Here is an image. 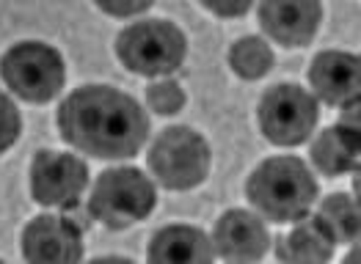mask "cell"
Masks as SVG:
<instances>
[{"label":"cell","mask_w":361,"mask_h":264,"mask_svg":"<svg viewBox=\"0 0 361 264\" xmlns=\"http://www.w3.org/2000/svg\"><path fill=\"white\" fill-rule=\"evenodd\" d=\"M61 138L99 160H124L144 146L149 118L141 105L111 86H83L59 108Z\"/></svg>","instance_id":"1"},{"label":"cell","mask_w":361,"mask_h":264,"mask_svg":"<svg viewBox=\"0 0 361 264\" xmlns=\"http://www.w3.org/2000/svg\"><path fill=\"white\" fill-rule=\"evenodd\" d=\"M248 201L271 223H298L317 201V179L298 157H271L245 182Z\"/></svg>","instance_id":"2"},{"label":"cell","mask_w":361,"mask_h":264,"mask_svg":"<svg viewBox=\"0 0 361 264\" xmlns=\"http://www.w3.org/2000/svg\"><path fill=\"white\" fill-rule=\"evenodd\" d=\"M157 204V193L149 176L138 168H111L94 182L89 212L108 229H127L144 220Z\"/></svg>","instance_id":"3"},{"label":"cell","mask_w":361,"mask_h":264,"mask_svg":"<svg viewBox=\"0 0 361 264\" xmlns=\"http://www.w3.org/2000/svg\"><path fill=\"white\" fill-rule=\"evenodd\" d=\"M188 53L185 33L169 20H147L124 28L116 39V56L135 75H171Z\"/></svg>","instance_id":"4"},{"label":"cell","mask_w":361,"mask_h":264,"mask_svg":"<svg viewBox=\"0 0 361 264\" xmlns=\"http://www.w3.org/2000/svg\"><path fill=\"white\" fill-rule=\"evenodd\" d=\"M149 168L166 190H190L210 174V146L190 127H169L152 144Z\"/></svg>","instance_id":"5"},{"label":"cell","mask_w":361,"mask_h":264,"mask_svg":"<svg viewBox=\"0 0 361 264\" xmlns=\"http://www.w3.org/2000/svg\"><path fill=\"white\" fill-rule=\"evenodd\" d=\"M3 83L25 102H50L63 86L66 66L56 47L44 42L14 44L0 58Z\"/></svg>","instance_id":"6"},{"label":"cell","mask_w":361,"mask_h":264,"mask_svg":"<svg viewBox=\"0 0 361 264\" xmlns=\"http://www.w3.org/2000/svg\"><path fill=\"white\" fill-rule=\"evenodd\" d=\"M317 99L295 83L273 86L259 102V127L276 146H298L317 127Z\"/></svg>","instance_id":"7"},{"label":"cell","mask_w":361,"mask_h":264,"mask_svg":"<svg viewBox=\"0 0 361 264\" xmlns=\"http://www.w3.org/2000/svg\"><path fill=\"white\" fill-rule=\"evenodd\" d=\"M89 184L83 160L61 151H39L30 163V196L44 206H72Z\"/></svg>","instance_id":"8"},{"label":"cell","mask_w":361,"mask_h":264,"mask_svg":"<svg viewBox=\"0 0 361 264\" xmlns=\"http://www.w3.org/2000/svg\"><path fill=\"white\" fill-rule=\"evenodd\" d=\"M23 256L28 264H80L83 232L66 215H39L23 232Z\"/></svg>","instance_id":"9"},{"label":"cell","mask_w":361,"mask_h":264,"mask_svg":"<svg viewBox=\"0 0 361 264\" xmlns=\"http://www.w3.org/2000/svg\"><path fill=\"white\" fill-rule=\"evenodd\" d=\"M215 251L232 264H254L259 262L271 245V234L265 223L245 212V209H229L221 215L212 232Z\"/></svg>","instance_id":"10"},{"label":"cell","mask_w":361,"mask_h":264,"mask_svg":"<svg viewBox=\"0 0 361 264\" xmlns=\"http://www.w3.org/2000/svg\"><path fill=\"white\" fill-rule=\"evenodd\" d=\"M309 83L314 94L329 105H348L359 99L361 61L353 53L326 50L317 53L309 66Z\"/></svg>","instance_id":"11"},{"label":"cell","mask_w":361,"mask_h":264,"mask_svg":"<svg viewBox=\"0 0 361 264\" xmlns=\"http://www.w3.org/2000/svg\"><path fill=\"white\" fill-rule=\"evenodd\" d=\"M323 20V6L314 0L303 3H276L268 0L259 6L262 30L284 47H303L314 39Z\"/></svg>","instance_id":"12"},{"label":"cell","mask_w":361,"mask_h":264,"mask_svg":"<svg viewBox=\"0 0 361 264\" xmlns=\"http://www.w3.org/2000/svg\"><path fill=\"white\" fill-rule=\"evenodd\" d=\"M149 264H212V242L202 229L166 226L152 237Z\"/></svg>","instance_id":"13"},{"label":"cell","mask_w":361,"mask_h":264,"mask_svg":"<svg viewBox=\"0 0 361 264\" xmlns=\"http://www.w3.org/2000/svg\"><path fill=\"white\" fill-rule=\"evenodd\" d=\"M334 239L317 218H303L287 237L276 239V256L281 264H329Z\"/></svg>","instance_id":"14"},{"label":"cell","mask_w":361,"mask_h":264,"mask_svg":"<svg viewBox=\"0 0 361 264\" xmlns=\"http://www.w3.org/2000/svg\"><path fill=\"white\" fill-rule=\"evenodd\" d=\"M312 163L329 176L348 174L359 168V130L329 127L312 144Z\"/></svg>","instance_id":"15"},{"label":"cell","mask_w":361,"mask_h":264,"mask_svg":"<svg viewBox=\"0 0 361 264\" xmlns=\"http://www.w3.org/2000/svg\"><path fill=\"white\" fill-rule=\"evenodd\" d=\"M314 218L323 223V229L334 239V245L359 239V204H356V199H350L345 193H334L329 199H323Z\"/></svg>","instance_id":"16"},{"label":"cell","mask_w":361,"mask_h":264,"mask_svg":"<svg viewBox=\"0 0 361 264\" xmlns=\"http://www.w3.org/2000/svg\"><path fill=\"white\" fill-rule=\"evenodd\" d=\"M229 66L243 80H259L273 69V50L259 36H245L232 44L229 50Z\"/></svg>","instance_id":"17"},{"label":"cell","mask_w":361,"mask_h":264,"mask_svg":"<svg viewBox=\"0 0 361 264\" xmlns=\"http://www.w3.org/2000/svg\"><path fill=\"white\" fill-rule=\"evenodd\" d=\"M147 102L154 113L160 116H171L180 113L185 105V91H182L174 80H163V83H152L147 88Z\"/></svg>","instance_id":"18"},{"label":"cell","mask_w":361,"mask_h":264,"mask_svg":"<svg viewBox=\"0 0 361 264\" xmlns=\"http://www.w3.org/2000/svg\"><path fill=\"white\" fill-rule=\"evenodd\" d=\"M20 130H23V121H20L17 105L0 91V154L17 144Z\"/></svg>","instance_id":"19"},{"label":"cell","mask_w":361,"mask_h":264,"mask_svg":"<svg viewBox=\"0 0 361 264\" xmlns=\"http://www.w3.org/2000/svg\"><path fill=\"white\" fill-rule=\"evenodd\" d=\"M202 6L207 11H212V14H218V17H243L251 8L248 0H238V3H212V0H204Z\"/></svg>","instance_id":"20"},{"label":"cell","mask_w":361,"mask_h":264,"mask_svg":"<svg viewBox=\"0 0 361 264\" xmlns=\"http://www.w3.org/2000/svg\"><path fill=\"white\" fill-rule=\"evenodd\" d=\"M97 6L111 17H133L149 8V3H97Z\"/></svg>","instance_id":"21"},{"label":"cell","mask_w":361,"mask_h":264,"mask_svg":"<svg viewBox=\"0 0 361 264\" xmlns=\"http://www.w3.org/2000/svg\"><path fill=\"white\" fill-rule=\"evenodd\" d=\"M342 127H350V130H359V99L348 102L345 105V113H342Z\"/></svg>","instance_id":"22"},{"label":"cell","mask_w":361,"mask_h":264,"mask_svg":"<svg viewBox=\"0 0 361 264\" xmlns=\"http://www.w3.org/2000/svg\"><path fill=\"white\" fill-rule=\"evenodd\" d=\"M89 264H133L130 259H121V256H102V259H94Z\"/></svg>","instance_id":"23"},{"label":"cell","mask_w":361,"mask_h":264,"mask_svg":"<svg viewBox=\"0 0 361 264\" xmlns=\"http://www.w3.org/2000/svg\"><path fill=\"white\" fill-rule=\"evenodd\" d=\"M342 264H359V248H353V251L345 256V262Z\"/></svg>","instance_id":"24"},{"label":"cell","mask_w":361,"mask_h":264,"mask_svg":"<svg viewBox=\"0 0 361 264\" xmlns=\"http://www.w3.org/2000/svg\"><path fill=\"white\" fill-rule=\"evenodd\" d=\"M0 264H6V262H0Z\"/></svg>","instance_id":"25"}]
</instances>
